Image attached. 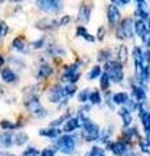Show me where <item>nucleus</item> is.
<instances>
[{"instance_id":"1","label":"nucleus","mask_w":150,"mask_h":156,"mask_svg":"<svg viewBox=\"0 0 150 156\" xmlns=\"http://www.w3.org/2000/svg\"><path fill=\"white\" fill-rule=\"evenodd\" d=\"M55 147L63 154H72L76 147L75 136L72 135H63L59 136V139L55 142Z\"/></svg>"},{"instance_id":"2","label":"nucleus","mask_w":150,"mask_h":156,"mask_svg":"<svg viewBox=\"0 0 150 156\" xmlns=\"http://www.w3.org/2000/svg\"><path fill=\"white\" fill-rule=\"evenodd\" d=\"M133 25L132 18H124L116 29V37L119 39H130L133 37Z\"/></svg>"},{"instance_id":"3","label":"nucleus","mask_w":150,"mask_h":156,"mask_svg":"<svg viewBox=\"0 0 150 156\" xmlns=\"http://www.w3.org/2000/svg\"><path fill=\"white\" fill-rule=\"evenodd\" d=\"M106 69H107V76L110 78V81L116 82V83L123 81V68H122V64H120L119 61L107 62Z\"/></svg>"},{"instance_id":"4","label":"nucleus","mask_w":150,"mask_h":156,"mask_svg":"<svg viewBox=\"0 0 150 156\" xmlns=\"http://www.w3.org/2000/svg\"><path fill=\"white\" fill-rule=\"evenodd\" d=\"M84 130H82V138H84L86 142H93V140H97L99 136V128L95 124H93L89 120L88 122H85L84 125Z\"/></svg>"},{"instance_id":"5","label":"nucleus","mask_w":150,"mask_h":156,"mask_svg":"<svg viewBox=\"0 0 150 156\" xmlns=\"http://www.w3.org/2000/svg\"><path fill=\"white\" fill-rule=\"evenodd\" d=\"M37 5L46 13H57L61 9L60 0H37Z\"/></svg>"},{"instance_id":"6","label":"nucleus","mask_w":150,"mask_h":156,"mask_svg":"<svg viewBox=\"0 0 150 156\" xmlns=\"http://www.w3.org/2000/svg\"><path fill=\"white\" fill-rule=\"evenodd\" d=\"M26 107H27V109L31 112V113H34L35 116H45L46 115V112L45 109H43V107L41 105V103L38 101L37 98H30L27 101H26Z\"/></svg>"},{"instance_id":"7","label":"nucleus","mask_w":150,"mask_h":156,"mask_svg":"<svg viewBox=\"0 0 150 156\" xmlns=\"http://www.w3.org/2000/svg\"><path fill=\"white\" fill-rule=\"evenodd\" d=\"M79 77H80V73L77 72V65H72L69 68H67V70L64 74H63L61 80L69 82V83H75V82L79 80Z\"/></svg>"},{"instance_id":"8","label":"nucleus","mask_w":150,"mask_h":156,"mask_svg":"<svg viewBox=\"0 0 150 156\" xmlns=\"http://www.w3.org/2000/svg\"><path fill=\"white\" fill-rule=\"evenodd\" d=\"M108 147L111 148V151L116 155V156H125L127 155V146L122 140H118L115 143H110Z\"/></svg>"},{"instance_id":"9","label":"nucleus","mask_w":150,"mask_h":156,"mask_svg":"<svg viewBox=\"0 0 150 156\" xmlns=\"http://www.w3.org/2000/svg\"><path fill=\"white\" fill-rule=\"evenodd\" d=\"M57 26H59V22L52 18H48V17L41 20V21L37 23V27L41 29V30H50V29H54Z\"/></svg>"},{"instance_id":"10","label":"nucleus","mask_w":150,"mask_h":156,"mask_svg":"<svg viewBox=\"0 0 150 156\" xmlns=\"http://www.w3.org/2000/svg\"><path fill=\"white\" fill-rule=\"evenodd\" d=\"M107 18H108V22L111 23V25H115V23L119 21L120 12H119L118 7L114 5V4H111V5L108 7V9H107Z\"/></svg>"},{"instance_id":"11","label":"nucleus","mask_w":150,"mask_h":156,"mask_svg":"<svg viewBox=\"0 0 150 156\" xmlns=\"http://www.w3.org/2000/svg\"><path fill=\"white\" fill-rule=\"evenodd\" d=\"M64 90H63L61 86H55L54 89L50 91V100L52 103H57V101H60L63 98H64Z\"/></svg>"},{"instance_id":"12","label":"nucleus","mask_w":150,"mask_h":156,"mask_svg":"<svg viewBox=\"0 0 150 156\" xmlns=\"http://www.w3.org/2000/svg\"><path fill=\"white\" fill-rule=\"evenodd\" d=\"M90 12H91V8L89 5H81L80 7V11H79V17L77 20L81 22H88L89 18H90Z\"/></svg>"},{"instance_id":"13","label":"nucleus","mask_w":150,"mask_h":156,"mask_svg":"<svg viewBox=\"0 0 150 156\" xmlns=\"http://www.w3.org/2000/svg\"><path fill=\"white\" fill-rule=\"evenodd\" d=\"M13 144V135L11 133L0 134V147H11Z\"/></svg>"},{"instance_id":"14","label":"nucleus","mask_w":150,"mask_h":156,"mask_svg":"<svg viewBox=\"0 0 150 156\" xmlns=\"http://www.w3.org/2000/svg\"><path fill=\"white\" fill-rule=\"evenodd\" d=\"M2 78L3 81L8 82V83H11V82H14L16 81V74H14V72L12 69H9V68H4L2 70Z\"/></svg>"},{"instance_id":"15","label":"nucleus","mask_w":150,"mask_h":156,"mask_svg":"<svg viewBox=\"0 0 150 156\" xmlns=\"http://www.w3.org/2000/svg\"><path fill=\"white\" fill-rule=\"evenodd\" d=\"M140 119H141V122L145 129L150 128V112H148L144 107L140 108Z\"/></svg>"},{"instance_id":"16","label":"nucleus","mask_w":150,"mask_h":156,"mask_svg":"<svg viewBox=\"0 0 150 156\" xmlns=\"http://www.w3.org/2000/svg\"><path fill=\"white\" fill-rule=\"evenodd\" d=\"M79 126H80V122L77 119H68V121L64 125V131L65 133H72L76 129H79Z\"/></svg>"},{"instance_id":"17","label":"nucleus","mask_w":150,"mask_h":156,"mask_svg":"<svg viewBox=\"0 0 150 156\" xmlns=\"http://www.w3.org/2000/svg\"><path fill=\"white\" fill-rule=\"evenodd\" d=\"M12 47H13L16 51H18V52H25V51H26V43H25V39H24L22 37L16 38V39L13 41V43H12Z\"/></svg>"},{"instance_id":"18","label":"nucleus","mask_w":150,"mask_h":156,"mask_svg":"<svg viewBox=\"0 0 150 156\" xmlns=\"http://www.w3.org/2000/svg\"><path fill=\"white\" fill-rule=\"evenodd\" d=\"M119 115L122 116V120H123V124L124 126H128L132 122V115H130V111L128 108H122L119 111Z\"/></svg>"},{"instance_id":"19","label":"nucleus","mask_w":150,"mask_h":156,"mask_svg":"<svg viewBox=\"0 0 150 156\" xmlns=\"http://www.w3.org/2000/svg\"><path fill=\"white\" fill-rule=\"evenodd\" d=\"M134 29H136V33L138 34V37H141V38L148 31V27H146V25H145L144 20H138V21L134 22Z\"/></svg>"},{"instance_id":"20","label":"nucleus","mask_w":150,"mask_h":156,"mask_svg":"<svg viewBox=\"0 0 150 156\" xmlns=\"http://www.w3.org/2000/svg\"><path fill=\"white\" fill-rule=\"evenodd\" d=\"M112 100H114L115 104L123 105V104H127V101H128L129 99H128V95L125 94V92H118V94H115V95L112 96Z\"/></svg>"},{"instance_id":"21","label":"nucleus","mask_w":150,"mask_h":156,"mask_svg":"<svg viewBox=\"0 0 150 156\" xmlns=\"http://www.w3.org/2000/svg\"><path fill=\"white\" fill-rule=\"evenodd\" d=\"M133 95L134 98H136V100L138 101H144L145 99H146V94H145V90L142 89V87L140 86H133Z\"/></svg>"},{"instance_id":"22","label":"nucleus","mask_w":150,"mask_h":156,"mask_svg":"<svg viewBox=\"0 0 150 156\" xmlns=\"http://www.w3.org/2000/svg\"><path fill=\"white\" fill-rule=\"evenodd\" d=\"M39 134L43 135V136H48V138H56V136L60 134V130H59V129H55V128L42 129V130L39 131Z\"/></svg>"},{"instance_id":"23","label":"nucleus","mask_w":150,"mask_h":156,"mask_svg":"<svg viewBox=\"0 0 150 156\" xmlns=\"http://www.w3.org/2000/svg\"><path fill=\"white\" fill-rule=\"evenodd\" d=\"M52 73V68L50 65H42L38 70V77L39 78H47L48 76H51Z\"/></svg>"},{"instance_id":"24","label":"nucleus","mask_w":150,"mask_h":156,"mask_svg":"<svg viewBox=\"0 0 150 156\" xmlns=\"http://www.w3.org/2000/svg\"><path fill=\"white\" fill-rule=\"evenodd\" d=\"M118 57H119V62H120V64H124V62L128 60V48L125 46H120Z\"/></svg>"},{"instance_id":"25","label":"nucleus","mask_w":150,"mask_h":156,"mask_svg":"<svg viewBox=\"0 0 150 156\" xmlns=\"http://www.w3.org/2000/svg\"><path fill=\"white\" fill-rule=\"evenodd\" d=\"M77 34H79L80 37L85 38L88 42H94V37L90 35V34H88V31H86V29L84 26H79V27H77Z\"/></svg>"},{"instance_id":"26","label":"nucleus","mask_w":150,"mask_h":156,"mask_svg":"<svg viewBox=\"0 0 150 156\" xmlns=\"http://www.w3.org/2000/svg\"><path fill=\"white\" fill-rule=\"evenodd\" d=\"M140 147H141V151L145 154H150V139H141L140 140Z\"/></svg>"},{"instance_id":"27","label":"nucleus","mask_w":150,"mask_h":156,"mask_svg":"<svg viewBox=\"0 0 150 156\" xmlns=\"http://www.w3.org/2000/svg\"><path fill=\"white\" fill-rule=\"evenodd\" d=\"M14 140L13 142L16 143V144H18V146H21V144H24L27 140V135L26 134H24V133H18L17 135H14V138H13Z\"/></svg>"},{"instance_id":"28","label":"nucleus","mask_w":150,"mask_h":156,"mask_svg":"<svg viewBox=\"0 0 150 156\" xmlns=\"http://www.w3.org/2000/svg\"><path fill=\"white\" fill-rule=\"evenodd\" d=\"M76 85L75 83H68L65 87H63V90H64V95L65 96H72L76 92Z\"/></svg>"},{"instance_id":"29","label":"nucleus","mask_w":150,"mask_h":156,"mask_svg":"<svg viewBox=\"0 0 150 156\" xmlns=\"http://www.w3.org/2000/svg\"><path fill=\"white\" fill-rule=\"evenodd\" d=\"M108 85H110V78L107 76V73H103V74L101 76V89H102V90H107Z\"/></svg>"},{"instance_id":"30","label":"nucleus","mask_w":150,"mask_h":156,"mask_svg":"<svg viewBox=\"0 0 150 156\" xmlns=\"http://www.w3.org/2000/svg\"><path fill=\"white\" fill-rule=\"evenodd\" d=\"M89 156H106V152H104L103 148L94 146V147L89 151Z\"/></svg>"},{"instance_id":"31","label":"nucleus","mask_w":150,"mask_h":156,"mask_svg":"<svg viewBox=\"0 0 150 156\" xmlns=\"http://www.w3.org/2000/svg\"><path fill=\"white\" fill-rule=\"evenodd\" d=\"M101 72H102L101 66H94L93 69H91V72L88 74V80H94V78H98L101 76Z\"/></svg>"},{"instance_id":"32","label":"nucleus","mask_w":150,"mask_h":156,"mask_svg":"<svg viewBox=\"0 0 150 156\" xmlns=\"http://www.w3.org/2000/svg\"><path fill=\"white\" fill-rule=\"evenodd\" d=\"M89 100H90V103H93V104H99L101 103V94L98 91L91 92V94H89Z\"/></svg>"},{"instance_id":"33","label":"nucleus","mask_w":150,"mask_h":156,"mask_svg":"<svg viewBox=\"0 0 150 156\" xmlns=\"http://www.w3.org/2000/svg\"><path fill=\"white\" fill-rule=\"evenodd\" d=\"M24 156H39V151L34 147H29L24 151Z\"/></svg>"},{"instance_id":"34","label":"nucleus","mask_w":150,"mask_h":156,"mask_svg":"<svg viewBox=\"0 0 150 156\" xmlns=\"http://www.w3.org/2000/svg\"><path fill=\"white\" fill-rule=\"evenodd\" d=\"M79 100L82 101V103H85L86 100H89V91H88V90L81 91L80 94H79Z\"/></svg>"},{"instance_id":"35","label":"nucleus","mask_w":150,"mask_h":156,"mask_svg":"<svg viewBox=\"0 0 150 156\" xmlns=\"http://www.w3.org/2000/svg\"><path fill=\"white\" fill-rule=\"evenodd\" d=\"M69 116H71L69 112H68V113H65V115H63V116L60 117V119H57L56 121H54V122H51V126H59L60 124H63V121H64V120L67 119V117H69Z\"/></svg>"},{"instance_id":"36","label":"nucleus","mask_w":150,"mask_h":156,"mask_svg":"<svg viewBox=\"0 0 150 156\" xmlns=\"http://www.w3.org/2000/svg\"><path fill=\"white\" fill-rule=\"evenodd\" d=\"M108 57H110V52L102 51V52H99V55H98V61H106Z\"/></svg>"},{"instance_id":"37","label":"nucleus","mask_w":150,"mask_h":156,"mask_svg":"<svg viewBox=\"0 0 150 156\" xmlns=\"http://www.w3.org/2000/svg\"><path fill=\"white\" fill-rule=\"evenodd\" d=\"M8 31V26L3 21H0V38H3Z\"/></svg>"},{"instance_id":"38","label":"nucleus","mask_w":150,"mask_h":156,"mask_svg":"<svg viewBox=\"0 0 150 156\" xmlns=\"http://www.w3.org/2000/svg\"><path fill=\"white\" fill-rule=\"evenodd\" d=\"M41 156H55V151L52 148H45L42 151Z\"/></svg>"},{"instance_id":"39","label":"nucleus","mask_w":150,"mask_h":156,"mask_svg":"<svg viewBox=\"0 0 150 156\" xmlns=\"http://www.w3.org/2000/svg\"><path fill=\"white\" fill-rule=\"evenodd\" d=\"M0 125H2V128H3V129H13V128H14V125H13V124H11L9 121H5V120L2 121V124H0Z\"/></svg>"},{"instance_id":"40","label":"nucleus","mask_w":150,"mask_h":156,"mask_svg":"<svg viewBox=\"0 0 150 156\" xmlns=\"http://www.w3.org/2000/svg\"><path fill=\"white\" fill-rule=\"evenodd\" d=\"M104 34H106V29L103 26H101V29H98V35H97L99 41H102V39L104 38Z\"/></svg>"},{"instance_id":"41","label":"nucleus","mask_w":150,"mask_h":156,"mask_svg":"<svg viewBox=\"0 0 150 156\" xmlns=\"http://www.w3.org/2000/svg\"><path fill=\"white\" fill-rule=\"evenodd\" d=\"M68 22H71V17L69 16H64L61 18V21L59 22V25H67Z\"/></svg>"},{"instance_id":"42","label":"nucleus","mask_w":150,"mask_h":156,"mask_svg":"<svg viewBox=\"0 0 150 156\" xmlns=\"http://www.w3.org/2000/svg\"><path fill=\"white\" fill-rule=\"evenodd\" d=\"M42 43H43V39H42V41H39V42H35L33 46H34L35 48H41L42 47Z\"/></svg>"},{"instance_id":"43","label":"nucleus","mask_w":150,"mask_h":156,"mask_svg":"<svg viewBox=\"0 0 150 156\" xmlns=\"http://www.w3.org/2000/svg\"><path fill=\"white\" fill-rule=\"evenodd\" d=\"M118 2H119L120 4H128V3L130 2V0H118Z\"/></svg>"},{"instance_id":"44","label":"nucleus","mask_w":150,"mask_h":156,"mask_svg":"<svg viewBox=\"0 0 150 156\" xmlns=\"http://www.w3.org/2000/svg\"><path fill=\"white\" fill-rule=\"evenodd\" d=\"M145 133H146V135H148V138L150 139V128H148V129H145Z\"/></svg>"},{"instance_id":"45","label":"nucleus","mask_w":150,"mask_h":156,"mask_svg":"<svg viewBox=\"0 0 150 156\" xmlns=\"http://www.w3.org/2000/svg\"><path fill=\"white\" fill-rule=\"evenodd\" d=\"M3 64H4V57L0 55V66H3Z\"/></svg>"},{"instance_id":"46","label":"nucleus","mask_w":150,"mask_h":156,"mask_svg":"<svg viewBox=\"0 0 150 156\" xmlns=\"http://www.w3.org/2000/svg\"><path fill=\"white\" fill-rule=\"evenodd\" d=\"M0 156H14L12 154H7V152H3V154H0Z\"/></svg>"},{"instance_id":"47","label":"nucleus","mask_w":150,"mask_h":156,"mask_svg":"<svg viewBox=\"0 0 150 156\" xmlns=\"http://www.w3.org/2000/svg\"><path fill=\"white\" fill-rule=\"evenodd\" d=\"M136 2H137L138 4H142V3H145V0H136Z\"/></svg>"},{"instance_id":"48","label":"nucleus","mask_w":150,"mask_h":156,"mask_svg":"<svg viewBox=\"0 0 150 156\" xmlns=\"http://www.w3.org/2000/svg\"><path fill=\"white\" fill-rule=\"evenodd\" d=\"M11 2H13V3H20V2H22V0H11Z\"/></svg>"},{"instance_id":"49","label":"nucleus","mask_w":150,"mask_h":156,"mask_svg":"<svg viewBox=\"0 0 150 156\" xmlns=\"http://www.w3.org/2000/svg\"><path fill=\"white\" fill-rule=\"evenodd\" d=\"M127 156H138V155H136V154H133V152H132V154H128Z\"/></svg>"},{"instance_id":"50","label":"nucleus","mask_w":150,"mask_h":156,"mask_svg":"<svg viewBox=\"0 0 150 156\" xmlns=\"http://www.w3.org/2000/svg\"><path fill=\"white\" fill-rule=\"evenodd\" d=\"M84 156H89V152H88V154H85V155H84Z\"/></svg>"},{"instance_id":"51","label":"nucleus","mask_w":150,"mask_h":156,"mask_svg":"<svg viewBox=\"0 0 150 156\" xmlns=\"http://www.w3.org/2000/svg\"><path fill=\"white\" fill-rule=\"evenodd\" d=\"M3 2H4V0H0V3H3Z\"/></svg>"}]
</instances>
